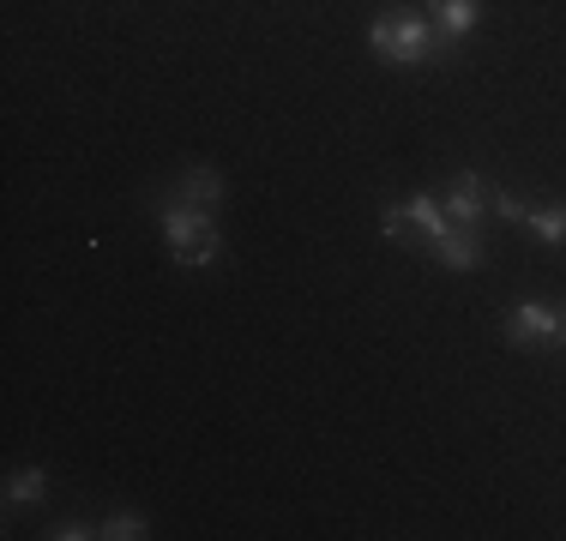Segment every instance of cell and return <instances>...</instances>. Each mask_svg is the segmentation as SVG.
I'll list each match as a JSON object with an SVG mask.
<instances>
[{
	"mask_svg": "<svg viewBox=\"0 0 566 541\" xmlns=\"http://www.w3.org/2000/svg\"><path fill=\"white\" fill-rule=\"evenodd\" d=\"M368 49L380 54L386 66H422L428 54L440 49V31H434L428 12L398 7V12H380V19L368 24Z\"/></svg>",
	"mask_w": 566,
	"mask_h": 541,
	"instance_id": "1",
	"label": "cell"
},
{
	"mask_svg": "<svg viewBox=\"0 0 566 541\" xmlns=\"http://www.w3.org/2000/svg\"><path fill=\"white\" fill-rule=\"evenodd\" d=\"M164 241L175 265H211L223 253V229L211 205H187V199H164Z\"/></svg>",
	"mask_w": 566,
	"mask_h": 541,
	"instance_id": "2",
	"label": "cell"
},
{
	"mask_svg": "<svg viewBox=\"0 0 566 541\" xmlns=\"http://www.w3.org/2000/svg\"><path fill=\"white\" fill-rule=\"evenodd\" d=\"M560 337V314L543 301H518L506 307V343L512 349H548Z\"/></svg>",
	"mask_w": 566,
	"mask_h": 541,
	"instance_id": "3",
	"label": "cell"
},
{
	"mask_svg": "<svg viewBox=\"0 0 566 541\" xmlns=\"http://www.w3.org/2000/svg\"><path fill=\"white\" fill-rule=\"evenodd\" d=\"M489 199H494V187L482 181V174H452L447 181V199H440V205H447V216L458 229H482V216H489Z\"/></svg>",
	"mask_w": 566,
	"mask_h": 541,
	"instance_id": "4",
	"label": "cell"
},
{
	"mask_svg": "<svg viewBox=\"0 0 566 541\" xmlns=\"http://www.w3.org/2000/svg\"><path fill=\"white\" fill-rule=\"evenodd\" d=\"M422 12L434 19L440 43H464V36L482 24V0H422Z\"/></svg>",
	"mask_w": 566,
	"mask_h": 541,
	"instance_id": "5",
	"label": "cell"
},
{
	"mask_svg": "<svg viewBox=\"0 0 566 541\" xmlns=\"http://www.w3.org/2000/svg\"><path fill=\"white\" fill-rule=\"evenodd\" d=\"M428 253H434V259L447 265V270H482V259H489V253H482V235H476V229H458V223H452L440 241H428Z\"/></svg>",
	"mask_w": 566,
	"mask_h": 541,
	"instance_id": "6",
	"label": "cell"
},
{
	"mask_svg": "<svg viewBox=\"0 0 566 541\" xmlns=\"http://www.w3.org/2000/svg\"><path fill=\"white\" fill-rule=\"evenodd\" d=\"M229 193V181L211 162H193V169L175 174V199H187V205H218V199Z\"/></svg>",
	"mask_w": 566,
	"mask_h": 541,
	"instance_id": "7",
	"label": "cell"
},
{
	"mask_svg": "<svg viewBox=\"0 0 566 541\" xmlns=\"http://www.w3.org/2000/svg\"><path fill=\"white\" fill-rule=\"evenodd\" d=\"M403 211H410V223H416V235H422V241H440V235H447V229H452L447 205H440V199H428V193L403 199Z\"/></svg>",
	"mask_w": 566,
	"mask_h": 541,
	"instance_id": "8",
	"label": "cell"
},
{
	"mask_svg": "<svg viewBox=\"0 0 566 541\" xmlns=\"http://www.w3.org/2000/svg\"><path fill=\"white\" fill-rule=\"evenodd\" d=\"M524 223L536 229L543 247H560L566 241V205H524Z\"/></svg>",
	"mask_w": 566,
	"mask_h": 541,
	"instance_id": "9",
	"label": "cell"
},
{
	"mask_svg": "<svg viewBox=\"0 0 566 541\" xmlns=\"http://www.w3.org/2000/svg\"><path fill=\"white\" fill-rule=\"evenodd\" d=\"M43 494H49L43 469H12L7 476V506H43Z\"/></svg>",
	"mask_w": 566,
	"mask_h": 541,
	"instance_id": "10",
	"label": "cell"
},
{
	"mask_svg": "<svg viewBox=\"0 0 566 541\" xmlns=\"http://www.w3.org/2000/svg\"><path fill=\"white\" fill-rule=\"evenodd\" d=\"M380 235L392 241V247H416V241H422V235H416V223H410V211H403V205H386V211H380Z\"/></svg>",
	"mask_w": 566,
	"mask_h": 541,
	"instance_id": "11",
	"label": "cell"
},
{
	"mask_svg": "<svg viewBox=\"0 0 566 541\" xmlns=\"http://www.w3.org/2000/svg\"><path fill=\"white\" fill-rule=\"evenodd\" d=\"M103 535H109V541H145L151 530H145V518H139V511H115V518L103 523Z\"/></svg>",
	"mask_w": 566,
	"mask_h": 541,
	"instance_id": "12",
	"label": "cell"
},
{
	"mask_svg": "<svg viewBox=\"0 0 566 541\" xmlns=\"http://www.w3.org/2000/svg\"><path fill=\"white\" fill-rule=\"evenodd\" d=\"M489 211H494V216H506V223H524V199H518V193H506V187H494Z\"/></svg>",
	"mask_w": 566,
	"mask_h": 541,
	"instance_id": "13",
	"label": "cell"
},
{
	"mask_svg": "<svg viewBox=\"0 0 566 541\" xmlns=\"http://www.w3.org/2000/svg\"><path fill=\"white\" fill-rule=\"evenodd\" d=\"M49 535H55V541H91V535H103V530H91V523H55Z\"/></svg>",
	"mask_w": 566,
	"mask_h": 541,
	"instance_id": "14",
	"label": "cell"
},
{
	"mask_svg": "<svg viewBox=\"0 0 566 541\" xmlns=\"http://www.w3.org/2000/svg\"><path fill=\"white\" fill-rule=\"evenodd\" d=\"M555 314H560V337H555V343L566 349V307H555Z\"/></svg>",
	"mask_w": 566,
	"mask_h": 541,
	"instance_id": "15",
	"label": "cell"
}]
</instances>
